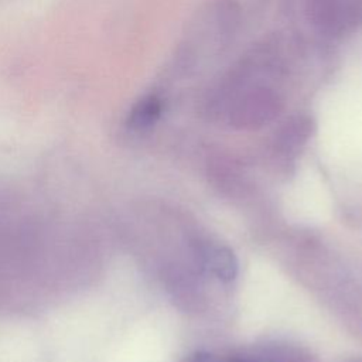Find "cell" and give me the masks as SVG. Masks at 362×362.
<instances>
[{"label":"cell","mask_w":362,"mask_h":362,"mask_svg":"<svg viewBox=\"0 0 362 362\" xmlns=\"http://www.w3.org/2000/svg\"><path fill=\"white\" fill-rule=\"evenodd\" d=\"M188 362H223V361H221V359H218L216 356H212V355H209V354L198 352V354L192 355ZM235 362H238V361H235Z\"/></svg>","instance_id":"cell-4"},{"label":"cell","mask_w":362,"mask_h":362,"mask_svg":"<svg viewBox=\"0 0 362 362\" xmlns=\"http://www.w3.org/2000/svg\"><path fill=\"white\" fill-rule=\"evenodd\" d=\"M279 95L266 86H256L245 93L235 102L230 120L240 127H255L272 120L280 110Z\"/></svg>","instance_id":"cell-1"},{"label":"cell","mask_w":362,"mask_h":362,"mask_svg":"<svg viewBox=\"0 0 362 362\" xmlns=\"http://www.w3.org/2000/svg\"><path fill=\"white\" fill-rule=\"evenodd\" d=\"M163 112V102L157 95H147L141 98L129 115V126L136 130H143L153 126Z\"/></svg>","instance_id":"cell-2"},{"label":"cell","mask_w":362,"mask_h":362,"mask_svg":"<svg viewBox=\"0 0 362 362\" xmlns=\"http://www.w3.org/2000/svg\"><path fill=\"white\" fill-rule=\"evenodd\" d=\"M205 266L221 280L229 281L238 273V262L232 250L222 246L209 247L205 253Z\"/></svg>","instance_id":"cell-3"}]
</instances>
